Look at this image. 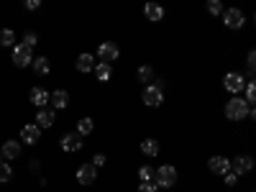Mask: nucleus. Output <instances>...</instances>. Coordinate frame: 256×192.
<instances>
[{
    "label": "nucleus",
    "instance_id": "f257e3e1",
    "mask_svg": "<svg viewBox=\"0 0 256 192\" xmlns=\"http://www.w3.org/2000/svg\"><path fill=\"white\" fill-rule=\"evenodd\" d=\"M246 116H248V102L244 98H230V102H226V118L244 120Z\"/></svg>",
    "mask_w": 256,
    "mask_h": 192
},
{
    "label": "nucleus",
    "instance_id": "f03ea898",
    "mask_svg": "<svg viewBox=\"0 0 256 192\" xmlns=\"http://www.w3.org/2000/svg\"><path fill=\"white\" fill-rule=\"evenodd\" d=\"M144 102L148 105V108H156V105L164 102V82L156 80L154 84H148V88L144 90Z\"/></svg>",
    "mask_w": 256,
    "mask_h": 192
},
{
    "label": "nucleus",
    "instance_id": "7ed1b4c3",
    "mask_svg": "<svg viewBox=\"0 0 256 192\" xmlns=\"http://www.w3.org/2000/svg\"><path fill=\"white\" fill-rule=\"evenodd\" d=\"M154 182L159 187H174L177 184V169L172 164H162L156 172H154Z\"/></svg>",
    "mask_w": 256,
    "mask_h": 192
},
{
    "label": "nucleus",
    "instance_id": "20e7f679",
    "mask_svg": "<svg viewBox=\"0 0 256 192\" xmlns=\"http://www.w3.org/2000/svg\"><path fill=\"white\" fill-rule=\"evenodd\" d=\"M223 88H226L228 92H233V95H238V92L246 90V80H244V74H238V72H228V74L223 77Z\"/></svg>",
    "mask_w": 256,
    "mask_h": 192
},
{
    "label": "nucleus",
    "instance_id": "39448f33",
    "mask_svg": "<svg viewBox=\"0 0 256 192\" xmlns=\"http://www.w3.org/2000/svg\"><path fill=\"white\" fill-rule=\"evenodd\" d=\"M118 44L116 41H102V44L98 46V56H100V62H105V64H110L113 59H118Z\"/></svg>",
    "mask_w": 256,
    "mask_h": 192
},
{
    "label": "nucleus",
    "instance_id": "423d86ee",
    "mask_svg": "<svg viewBox=\"0 0 256 192\" xmlns=\"http://www.w3.org/2000/svg\"><path fill=\"white\" fill-rule=\"evenodd\" d=\"M13 64L16 67H28V64H34V54L26 44H18L13 49Z\"/></svg>",
    "mask_w": 256,
    "mask_h": 192
},
{
    "label": "nucleus",
    "instance_id": "0eeeda50",
    "mask_svg": "<svg viewBox=\"0 0 256 192\" xmlns=\"http://www.w3.org/2000/svg\"><path fill=\"white\" fill-rule=\"evenodd\" d=\"M244 13L238 10V8H228V10H223V24L228 26V28H241L244 26Z\"/></svg>",
    "mask_w": 256,
    "mask_h": 192
},
{
    "label": "nucleus",
    "instance_id": "6e6552de",
    "mask_svg": "<svg viewBox=\"0 0 256 192\" xmlns=\"http://www.w3.org/2000/svg\"><path fill=\"white\" fill-rule=\"evenodd\" d=\"M254 169V159L251 156H236L230 162V172L233 174H248Z\"/></svg>",
    "mask_w": 256,
    "mask_h": 192
},
{
    "label": "nucleus",
    "instance_id": "1a4fd4ad",
    "mask_svg": "<svg viewBox=\"0 0 256 192\" xmlns=\"http://www.w3.org/2000/svg\"><path fill=\"white\" fill-rule=\"evenodd\" d=\"M95 177H98V169H95L92 164H82V166L77 169V182H80V184H84V187L92 184V182H95Z\"/></svg>",
    "mask_w": 256,
    "mask_h": 192
},
{
    "label": "nucleus",
    "instance_id": "9d476101",
    "mask_svg": "<svg viewBox=\"0 0 256 192\" xmlns=\"http://www.w3.org/2000/svg\"><path fill=\"white\" fill-rule=\"evenodd\" d=\"M38 138H41V128H38L36 123L24 126V131H20V141L31 146V144H38Z\"/></svg>",
    "mask_w": 256,
    "mask_h": 192
},
{
    "label": "nucleus",
    "instance_id": "9b49d317",
    "mask_svg": "<svg viewBox=\"0 0 256 192\" xmlns=\"http://www.w3.org/2000/svg\"><path fill=\"white\" fill-rule=\"evenodd\" d=\"M208 166H210L212 174H228V172H230V162H228L226 156H210Z\"/></svg>",
    "mask_w": 256,
    "mask_h": 192
},
{
    "label": "nucleus",
    "instance_id": "f8f14e48",
    "mask_svg": "<svg viewBox=\"0 0 256 192\" xmlns=\"http://www.w3.org/2000/svg\"><path fill=\"white\" fill-rule=\"evenodd\" d=\"M62 148L64 152H80L82 148V136L80 134H67L62 138Z\"/></svg>",
    "mask_w": 256,
    "mask_h": 192
},
{
    "label": "nucleus",
    "instance_id": "ddd939ff",
    "mask_svg": "<svg viewBox=\"0 0 256 192\" xmlns=\"http://www.w3.org/2000/svg\"><path fill=\"white\" fill-rule=\"evenodd\" d=\"M54 123H56L54 110H46V108H41V110H38V116H36V126H38V128H52Z\"/></svg>",
    "mask_w": 256,
    "mask_h": 192
},
{
    "label": "nucleus",
    "instance_id": "4468645a",
    "mask_svg": "<svg viewBox=\"0 0 256 192\" xmlns=\"http://www.w3.org/2000/svg\"><path fill=\"white\" fill-rule=\"evenodd\" d=\"M28 98H31V102H34V105H38V108H44V105L49 102V98H52V92H46L44 88H34Z\"/></svg>",
    "mask_w": 256,
    "mask_h": 192
},
{
    "label": "nucleus",
    "instance_id": "2eb2a0df",
    "mask_svg": "<svg viewBox=\"0 0 256 192\" xmlns=\"http://www.w3.org/2000/svg\"><path fill=\"white\" fill-rule=\"evenodd\" d=\"M49 102L54 105V108H67V105H70V95H67V90H54L52 92V98H49Z\"/></svg>",
    "mask_w": 256,
    "mask_h": 192
},
{
    "label": "nucleus",
    "instance_id": "dca6fc26",
    "mask_svg": "<svg viewBox=\"0 0 256 192\" xmlns=\"http://www.w3.org/2000/svg\"><path fill=\"white\" fill-rule=\"evenodd\" d=\"M0 154H3L6 159H18L20 156V144L18 141H6L3 148H0Z\"/></svg>",
    "mask_w": 256,
    "mask_h": 192
},
{
    "label": "nucleus",
    "instance_id": "f3484780",
    "mask_svg": "<svg viewBox=\"0 0 256 192\" xmlns=\"http://www.w3.org/2000/svg\"><path fill=\"white\" fill-rule=\"evenodd\" d=\"M144 16H146L148 20H154V24H156V20L164 18V8H162L159 3H148V6L144 8Z\"/></svg>",
    "mask_w": 256,
    "mask_h": 192
},
{
    "label": "nucleus",
    "instance_id": "a211bd4d",
    "mask_svg": "<svg viewBox=\"0 0 256 192\" xmlns=\"http://www.w3.org/2000/svg\"><path fill=\"white\" fill-rule=\"evenodd\" d=\"M92 72H95V77H98L100 82H108V80L113 77V70H110V64H105V62H98Z\"/></svg>",
    "mask_w": 256,
    "mask_h": 192
},
{
    "label": "nucleus",
    "instance_id": "6ab92c4d",
    "mask_svg": "<svg viewBox=\"0 0 256 192\" xmlns=\"http://www.w3.org/2000/svg\"><path fill=\"white\" fill-rule=\"evenodd\" d=\"M31 67H34V72H36L38 77H44V74H49V72H52V64H49V59H46V56H38V59H34Z\"/></svg>",
    "mask_w": 256,
    "mask_h": 192
},
{
    "label": "nucleus",
    "instance_id": "aec40b11",
    "mask_svg": "<svg viewBox=\"0 0 256 192\" xmlns=\"http://www.w3.org/2000/svg\"><path fill=\"white\" fill-rule=\"evenodd\" d=\"M77 70H80V72H92V70H95L92 54H80V56H77Z\"/></svg>",
    "mask_w": 256,
    "mask_h": 192
},
{
    "label": "nucleus",
    "instance_id": "412c9836",
    "mask_svg": "<svg viewBox=\"0 0 256 192\" xmlns=\"http://www.w3.org/2000/svg\"><path fill=\"white\" fill-rule=\"evenodd\" d=\"M141 152H144L146 156H156V154H159V141H154V138H146V141L141 144Z\"/></svg>",
    "mask_w": 256,
    "mask_h": 192
},
{
    "label": "nucleus",
    "instance_id": "4be33fe9",
    "mask_svg": "<svg viewBox=\"0 0 256 192\" xmlns=\"http://www.w3.org/2000/svg\"><path fill=\"white\" fill-rule=\"evenodd\" d=\"M92 128H95L92 118H82V120L77 123V134H80V136H88V134H92Z\"/></svg>",
    "mask_w": 256,
    "mask_h": 192
},
{
    "label": "nucleus",
    "instance_id": "5701e85b",
    "mask_svg": "<svg viewBox=\"0 0 256 192\" xmlns=\"http://www.w3.org/2000/svg\"><path fill=\"white\" fill-rule=\"evenodd\" d=\"M13 41H16V34H13L10 28L0 31V46H13Z\"/></svg>",
    "mask_w": 256,
    "mask_h": 192
},
{
    "label": "nucleus",
    "instance_id": "b1692460",
    "mask_svg": "<svg viewBox=\"0 0 256 192\" xmlns=\"http://www.w3.org/2000/svg\"><path fill=\"white\" fill-rule=\"evenodd\" d=\"M10 180H13V169H10V164L0 162V182H10Z\"/></svg>",
    "mask_w": 256,
    "mask_h": 192
},
{
    "label": "nucleus",
    "instance_id": "393cba45",
    "mask_svg": "<svg viewBox=\"0 0 256 192\" xmlns=\"http://www.w3.org/2000/svg\"><path fill=\"white\" fill-rule=\"evenodd\" d=\"M246 102H254L256 105V80L246 82Z\"/></svg>",
    "mask_w": 256,
    "mask_h": 192
},
{
    "label": "nucleus",
    "instance_id": "a878e982",
    "mask_svg": "<svg viewBox=\"0 0 256 192\" xmlns=\"http://www.w3.org/2000/svg\"><path fill=\"white\" fill-rule=\"evenodd\" d=\"M138 177H141V182H154V172H152V166H141V169H138Z\"/></svg>",
    "mask_w": 256,
    "mask_h": 192
},
{
    "label": "nucleus",
    "instance_id": "bb28decb",
    "mask_svg": "<svg viewBox=\"0 0 256 192\" xmlns=\"http://www.w3.org/2000/svg\"><path fill=\"white\" fill-rule=\"evenodd\" d=\"M152 77H154V70H152V67H141V70H138V80L146 82V88H148V80H152Z\"/></svg>",
    "mask_w": 256,
    "mask_h": 192
},
{
    "label": "nucleus",
    "instance_id": "cd10ccee",
    "mask_svg": "<svg viewBox=\"0 0 256 192\" xmlns=\"http://www.w3.org/2000/svg\"><path fill=\"white\" fill-rule=\"evenodd\" d=\"M208 13H210V16H220V13H223L220 0H210V3H208Z\"/></svg>",
    "mask_w": 256,
    "mask_h": 192
},
{
    "label": "nucleus",
    "instance_id": "c85d7f7f",
    "mask_svg": "<svg viewBox=\"0 0 256 192\" xmlns=\"http://www.w3.org/2000/svg\"><path fill=\"white\" fill-rule=\"evenodd\" d=\"M156 190H159L156 182H141L138 184V192H156Z\"/></svg>",
    "mask_w": 256,
    "mask_h": 192
},
{
    "label": "nucleus",
    "instance_id": "c756f323",
    "mask_svg": "<svg viewBox=\"0 0 256 192\" xmlns=\"http://www.w3.org/2000/svg\"><path fill=\"white\" fill-rule=\"evenodd\" d=\"M24 44H26L28 49H34V46L38 44V38H36V34H26V38H24Z\"/></svg>",
    "mask_w": 256,
    "mask_h": 192
},
{
    "label": "nucleus",
    "instance_id": "7c9ffc66",
    "mask_svg": "<svg viewBox=\"0 0 256 192\" xmlns=\"http://www.w3.org/2000/svg\"><path fill=\"white\" fill-rule=\"evenodd\" d=\"M248 67H251V72H256V49L248 52Z\"/></svg>",
    "mask_w": 256,
    "mask_h": 192
},
{
    "label": "nucleus",
    "instance_id": "2f4dec72",
    "mask_svg": "<svg viewBox=\"0 0 256 192\" xmlns=\"http://www.w3.org/2000/svg\"><path fill=\"white\" fill-rule=\"evenodd\" d=\"M102 164H105V156H102V154H95V156H92V166H95V169H100Z\"/></svg>",
    "mask_w": 256,
    "mask_h": 192
},
{
    "label": "nucleus",
    "instance_id": "473e14b6",
    "mask_svg": "<svg viewBox=\"0 0 256 192\" xmlns=\"http://www.w3.org/2000/svg\"><path fill=\"white\" fill-rule=\"evenodd\" d=\"M226 177V184L228 187H233V184H236V180H238V174H233V172H228V174H223Z\"/></svg>",
    "mask_w": 256,
    "mask_h": 192
},
{
    "label": "nucleus",
    "instance_id": "72a5a7b5",
    "mask_svg": "<svg viewBox=\"0 0 256 192\" xmlns=\"http://www.w3.org/2000/svg\"><path fill=\"white\" fill-rule=\"evenodd\" d=\"M28 169H31V172L36 174L38 169H41V162H38V159H31V162H28Z\"/></svg>",
    "mask_w": 256,
    "mask_h": 192
},
{
    "label": "nucleus",
    "instance_id": "f704fd0d",
    "mask_svg": "<svg viewBox=\"0 0 256 192\" xmlns=\"http://www.w3.org/2000/svg\"><path fill=\"white\" fill-rule=\"evenodd\" d=\"M38 6H41V3H38V0H28V3H26V8H28V10H36Z\"/></svg>",
    "mask_w": 256,
    "mask_h": 192
},
{
    "label": "nucleus",
    "instance_id": "c9c22d12",
    "mask_svg": "<svg viewBox=\"0 0 256 192\" xmlns=\"http://www.w3.org/2000/svg\"><path fill=\"white\" fill-rule=\"evenodd\" d=\"M251 118H254V120H256V108H254V110H251Z\"/></svg>",
    "mask_w": 256,
    "mask_h": 192
},
{
    "label": "nucleus",
    "instance_id": "e433bc0d",
    "mask_svg": "<svg viewBox=\"0 0 256 192\" xmlns=\"http://www.w3.org/2000/svg\"><path fill=\"white\" fill-rule=\"evenodd\" d=\"M0 162H3V156H0Z\"/></svg>",
    "mask_w": 256,
    "mask_h": 192
},
{
    "label": "nucleus",
    "instance_id": "4c0bfd02",
    "mask_svg": "<svg viewBox=\"0 0 256 192\" xmlns=\"http://www.w3.org/2000/svg\"><path fill=\"white\" fill-rule=\"evenodd\" d=\"M254 20H256V16H254Z\"/></svg>",
    "mask_w": 256,
    "mask_h": 192
}]
</instances>
